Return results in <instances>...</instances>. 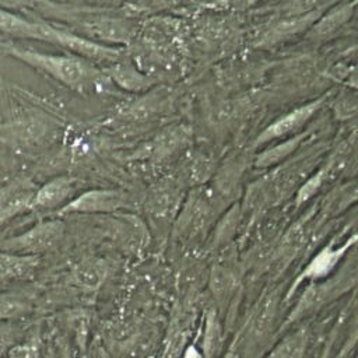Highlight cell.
Wrapping results in <instances>:
<instances>
[{"mask_svg": "<svg viewBox=\"0 0 358 358\" xmlns=\"http://www.w3.org/2000/svg\"><path fill=\"white\" fill-rule=\"evenodd\" d=\"M0 55L13 57L74 91H91L106 84L103 70L77 55L46 53L0 38Z\"/></svg>", "mask_w": 358, "mask_h": 358, "instance_id": "1", "label": "cell"}, {"mask_svg": "<svg viewBox=\"0 0 358 358\" xmlns=\"http://www.w3.org/2000/svg\"><path fill=\"white\" fill-rule=\"evenodd\" d=\"M357 274L354 266H345L337 273L334 271L329 277L312 281L309 282L303 292L301 294L298 302L284 320V324L281 326V330L291 326V323H295L317 310H320L324 305L330 303L331 301L340 298L348 289H351L355 285Z\"/></svg>", "mask_w": 358, "mask_h": 358, "instance_id": "2", "label": "cell"}, {"mask_svg": "<svg viewBox=\"0 0 358 358\" xmlns=\"http://www.w3.org/2000/svg\"><path fill=\"white\" fill-rule=\"evenodd\" d=\"M63 234H64L63 221L60 220L41 221L20 235L1 239L0 250L15 253V255L38 256L39 253L53 249L60 242Z\"/></svg>", "mask_w": 358, "mask_h": 358, "instance_id": "3", "label": "cell"}, {"mask_svg": "<svg viewBox=\"0 0 358 358\" xmlns=\"http://www.w3.org/2000/svg\"><path fill=\"white\" fill-rule=\"evenodd\" d=\"M131 196L117 189H91L74 196L56 210L57 215L67 214H108L131 206Z\"/></svg>", "mask_w": 358, "mask_h": 358, "instance_id": "4", "label": "cell"}, {"mask_svg": "<svg viewBox=\"0 0 358 358\" xmlns=\"http://www.w3.org/2000/svg\"><path fill=\"white\" fill-rule=\"evenodd\" d=\"M355 242H357V235L354 234L343 243H337V241H331L326 243L322 249H319L313 255V257L305 264L302 271L295 277L292 285L287 292V298L294 295L302 282L319 281L333 274L336 271V267L341 263V260L348 253V250L354 248Z\"/></svg>", "mask_w": 358, "mask_h": 358, "instance_id": "5", "label": "cell"}, {"mask_svg": "<svg viewBox=\"0 0 358 358\" xmlns=\"http://www.w3.org/2000/svg\"><path fill=\"white\" fill-rule=\"evenodd\" d=\"M331 92H327L313 101H309L303 105H299L294 108L292 110L287 112L285 115L277 117L274 122H271L268 126H266L255 138L253 145L260 147L267 143L287 138L288 136H294L299 133L308 122L322 109V106L326 103Z\"/></svg>", "mask_w": 358, "mask_h": 358, "instance_id": "6", "label": "cell"}, {"mask_svg": "<svg viewBox=\"0 0 358 358\" xmlns=\"http://www.w3.org/2000/svg\"><path fill=\"white\" fill-rule=\"evenodd\" d=\"M36 186L27 178H18L0 185V225L13 217L31 210Z\"/></svg>", "mask_w": 358, "mask_h": 358, "instance_id": "7", "label": "cell"}, {"mask_svg": "<svg viewBox=\"0 0 358 358\" xmlns=\"http://www.w3.org/2000/svg\"><path fill=\"white\" fill-rule=\"evenodd\" d=\"M48 21L38 15H25L21 13L0 8V32L14 39H29L45 42Z\"/></svg>", "mask_w": 358, "mask_h": 358, "instance_id": "8", "label": "cell"}, {"mask_svg": "<svg viewBox=\"0 0 358 358\" xmlns=\"http://www.w3.org/2000/svg\"><path fill=\"white\" fill-rule=\"evenodd\" d=\"M76 179L70 176H55L36 187L31 210H59L74 197Z\"/></svg>", "mask_w": 358, "mask_h": 358, "instance_id": "9", "label": "cell"}, {"mask_svg": "<svg viewBox=\"0 0 358 358\" xmlns=\"http://www.w3.org/2000/svg\"><path fill=\"white\" fill-rule=\"evenodd\" d=\"M354 13L355 0L338 3L330 7L326 13L323 11L306 31L308 38L312 41H326L333 38L351 20Z\"/></svg>", "mask_w": 358, "mask_h": 358, "instance_id": "10", "label": "cell"}, {"mask_svg": "<svg viewBox=\"0 0 358 358\" xmlns=\"http://www.w3.org/2000/svg\"><path fill=\"white\" fill-rule=\"evenodd\" d=\"M211 211V200L204 189H196L189 194V199L179 211L176 228L179 232L190 235L199 231L207 221Z\"/></svg>", "mask_w": 358, "mask_h": 358, "instance_id": "11", "label": "cell"}, {"mask_svg": "<svg viewBox=\"0 0 358 358\" xmlns=\"http://www.w3.org/2000/svg\"><path fill=\"white\" fill-rule=\"evenodd\" d=\"M323 11H312L301 15H281L262 32L259 42L262 45H274L299 32H306Z\"/></svg>", "mask_w": 358, "mask_h": 358, "instance_id": "12", "label": "cell"}, {"mask_svg": "<svg viewBox=\"0 0 358 358\" xmlns=\"http://www.w3.org/2000/svg\"><path fill=\"white\" fill-rule=\"evenodd\" d=\"M308 341V330L305 327H298L284 336L263 358H303Z\"/></svg>", "mask_w": 358, "mask_h": 358, "instance_id": "13", "label": "cell"}, {"mask_svg": "<svg viewBox=\"0 0 358 358\" xmlns=\"http://www.w3.org/2000/svg\"><path fill=\"white\" fill-rule=\"evenodd\" d=\"M108 274V266L102 259L87 257L73 270V280L77 285L88 289L98 288Z\"/></svg>", "mask_w": 358, "mask_h": 358, "instance_id": "14", "label": "cell"}, {"mask_svg": "<svg viewBox=\"0 0 358 358\" xmlns=\"http://www.w3.org/2000/svg\"><path fill=\"white\" fill-rule=\"evenodd\" d=\"M308 131H299L291 137L282 138L281 143L274 144L270 148L263 150L255 161V166L259 169H264L268 166H273L278 162H281L282 159H285L289 154H292L303 141V138L306 137Z\"/></svg>", "mask_w": 358, "mask_h": 358, "instance_id": "15", "label": "cell"}, {"mask_svg": "<svg viewBox=\"0 0 358 358\" xmlns=\"http://www.w3.org/2000/svg\"><path fill=\"white\" fill-rule=\"evenodd\" d=\"M201 352L204 358H214L221 348L222 343V326L218 313L214 309H208L204 316V324L201 331Z\"/></svg>", "mask_w": 358, "mask_h": 358, "instance_id": "16", "label": "cell"}, {"mask_svg": "<svg viewBox=\"0 0 358 358\" xmlns=\"http://www.w3.org/2000/svg\"><path fill=\"white\" fill-rule=\"evenodd\" d=\"M39 263L38 256L15 255L0 250V281L28 274Z\"/></svg>", "mask_w": 358, "mask_h": 358, "instance_id": "17", "label": "cell"}, {"mask_svg": "<svg viewBox=\"0 0 358 358\" xmlns=\"http://www.w3.org/2000/svg\"><path fill=\"white\" fill-rule=\"evenodd\" d=\"M176 190L178 189L175 186L165 185L158 187L150 196V207L155 218L166 220L176 214L180 206V197Z\"/></svg>", "mask_w": 358, "mask_h": 358, "instance_id": "18", "label": "cell"}, {"mask_svg": "<svg viewBox=\"0 0 358 358\" xmlns=\"http://www.w3.org/2000/svg\"><path fill=\"white\" fill-rule=\"evenodd\" d=\"M211 292L220 305H228L236 288L235 274L222 266H214L210 278Z\"/></svg>", "mask_w": 358, "mask_h": 358, "instance_id": "19", "label": "cell"}, {"mask_svg": "<svg viewBox=\"0 0 358 358\" xmlns=\"http://www.w3.org/2000/svg\"><path fill=\"white\" fill-rule=\"evenodd\" d=\"M123 60V59H122ZM122 60L112 63V69L103 70L108 78H113L120 87H124L126 90H138L140 87H147V80L145 77L140 76L134 69H130V66H123Z\"/></svg>", "mask_w": 358, "mask_h": 358, "instance_id": "20", "label": "cell"}, {"mask_svg": "<svg viewBox=\"0 0 358 358\" xmlns=\"http://www.w3.org/2000/svg\"><path fill=\"white\" fill-rule=\"evenodd\" d=\"M334 0H284L274 11L281 15H301L312 11H322Z\"/></svg>", "mask_w": 358, "mask_h": 358, "instance_id": "21", "label": "cell"}, {"mask_svg": "<svg viewBox=\"0 0 358 358\" xmlns=\"http://www.w3.org/2000/svg\"><path fill=\"white\" fill-rule=\"evenodd\" d=\"M331 173H334V172L331 171V168L326 162L323 166H320V169H317L312 176H309L308 180L296 192V196H295L296 204H302V203L308 201L315 193H317V190L324 185L326 179Z\"/></svg>", "mask_w": 358, "mask_h": 358, "instance_id": "22", "label": "cell"}, {"mask_svg": "<svg viewBox=\"0 0 358 358\" xmlns=\"http://www.w3.org/2000/svg\"><path fill=\"white\" fill-rule=\"evenodd\" d=\"M29 302L17 294L0 295V320L15 319L29 312Z\"/></svg>", "mask_w": 358, "mask_h": 358, "instance_id": "23", "label": "cell"}, {"mask_svg": "<svg viewBox=\"0 0 358 358\" xmlns=\"http://www.w3.org/2000/svg\"><path fill=\"white\" fill-rule=\"evenodd\" d=\"M39 343L36 338L14 344L7 351V358H39Z\"/></svg>", "mask_w": 358, "mask_h": 358, "instance_id": "24", "label": "cell"}, {"mask_svg": "<svg viewBox=\"0 0 358 358\" xmlns=\"http://www.w3.org/2000/svg\"><path fill=\"white\" fill-rule=\"evenodd\" d=\"M357 110V105H355V98L354 96H344L340 98L336 103V112L337 115H341L340 117L343 119H348L350 116H354Z\"/></svg>", "mask_w": 358, "mask_h": 358, "instance_id": "25", "label": "cell"}, {"mask_svg": "<svg viewBox=\"0 0 358 358\" xmlns=\"http://www.w3.org/2000/svg\"><path fill=\"white\" fill-rule=\"evenodd\" d=\"M179 358H204V357L200 347H197L196 344H189L185 347Z\"/></svg>", "mask_w": 358, "mask_h": 358, "instance_id": "26", "label": "cell"}, {"mask_svg": "<svg viewBox=\"0 0 358 358\" xmlns=\"http://www.w3.org/2000/svg\"><path fill=\"white\" fill-rule=\"evenodd\" d=\"M222 358H241V355H239L236 348H229Z\"/></svg>", "mask_w": 358, "mask_h": 358, "instance_id": "27", "label": "cell"}, {"mask_svg": "<svg viewBox=\"0 0 358 358\" xmlns=\"http://www.w3.org/2000/svg\"><path fill=\"white\" fill-rule=\"evenodd\" d=\"M330 350H331V341L326 345V348L323 350V352H322L320 358H330Z\"/></svg>", "mask_w": 358, "mask_h": 358, "instance_id": "28", "label": "cell"}]
</instances>
